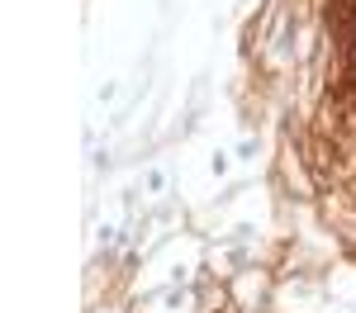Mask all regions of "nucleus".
<instances>
[{"label":"nucleus","mask_w":356,"mask_h":313,"mask_svg":"<svg viewBox=\"0 0 356 313\" xmlns=\"http://www.w3.org/2000/svg\"><path fill=\"white\" fill-rule=\"evenodd\" d=\"M328 33L342 48V57L356 53V0H332L328 5Z\"/></svg>","instance_id":"1"}]
</instances>
